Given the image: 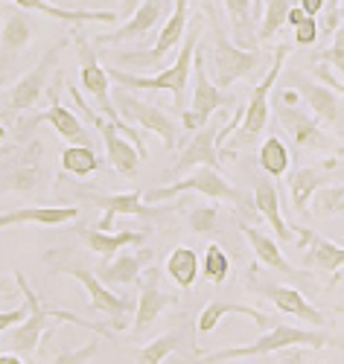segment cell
<instances>
[{"mask_svg":"<svg viewBox=\"0 0 344 364\" xmlns=\"http://www.w3.org/2000/svg\"><path fill=\"white\" fill-rule=\"evenodd\" d=\"M15 283H18L21 294H24V300H26V318H24L18 326L6 329V332H9V344H6V347H12L9 353H15V355H38L41 341L50 338V332H53V321H58V323H73V326H82V329H90V332H100V336H105V338L111 336L108 326L82 321V318H76L73 312H65V309H44L41 297L36 294L33 286L26 283V277L21 274V271H15Z\"/></svg>","mask_w":344,"mask_h":364,"instance_id":"obj_1","label":"cell"},{"mask_svg":"<svg viewBox=\"0 0 344 364\" xmlns=\"http://www.w3.org/2000/svg\"><path fill=\"white\" fill-rule=\"evenodd\" d=\"M199 38H202V23L196 18V21L187 23L181 50H178L175 62L170 68L158 70L155 76H137V73H126L120 68H111L105 73H108V79H114L120 87H126V90H170V94L175 97L178 111H184V90H187V82H190V73H193V55H196Z\"/></svg>","mask_w":344,"mask_h":364,"instance_id":"obj_2","label":"cell"},{"mask_svg":"<svg viewBox=\"0 0 344 364\" xmlns=\"http://www.w3.org/2000/svg\"><path fill=\"white\" fill-rule=\"evenodd\" d=\"M330 344V338L318 329H303V326H292V323H280L271 321L269 332L263 338H257L248 347H225L216 350L210 355H196L199 364H225L234 358H254V355H269V353H280V350H295V347H312V350H324Z\"/></svg>","mask_w":344,"mask_h":364,"instance_id":"obj_3","label":"cell"},{"mask_svg":"<svg viewBox=\"0 0 344 364\" xmlns=\"http://www.w3.org/2000/svg\"><path fill=\"white\" fill-rule=\"evenodd\" d=\"M187 23H190V0H175L172 15L164 21V26L158 29V38L152 41V47H140V50H111L108 58L114 65L129 68V70H164L167 55L181 47Z\"/></svg>","mask_w":344,"mask_h":364,"instance_id":"obj_4","label":"cell"},{"mask_svg":"<svg viewBox=\"0 0 344 364\" xmlns=\"http://www.w3.org/2000/svg\"><path fill=\"white\" fill-rule=\"evenodd\" d=\"M289 50H292L289 44H277V47H274L271 68H269V73L257 82V87L251 90V97H248V102H245V108H242V123L236 126L234 140H231V146L225 149L228 158H234L239 149H248V146H251V143L266 132V126H269V100H271V90H274L277 79H280V70H283V62H286Z\"/></svg>","mask_w":344,"mask_h":364,"instance_id":"obj_5","label":"cell"},{"mask_svg":"<svg viewBox=\"0 0 344 364\" xmlns=\"http://www.w3.org/2000/svg\"><path fill=\"white\" fill-rule=\"evenodd\" d=\"M184 193H202L213 201H231L236 207H248V198L242 190H236L231 181L222 175V172H213L207 166H199L190 178L184 181H175V184H167V187H155V190H146L140 193L149 204H161V201H170L175 196H184Z\"/></svg>","mask_w":344,"mask_h":364,"instance_id":"obj_6","label":"cell"},{"mask_svg":"<svg viewBox=\"0 0 344 364\" xmlns=\"http://www.w3.org/2000/svg\"><path fill=\"white\" fill-rule=\"evenodd\" d=\"M271 102H274V114L280 119V126H283L292 134V140H295L298 149H321V151H338V155H344V146H338L321 129L318 119L295 105V94H292V90H277Z\"/></svg>","mask_w":344,"mask_h":364,"instance_id":"obj_7","label":"cell"},{"mask_svg":"<svg viewBox=\"0 0 344 364\" xmlns=\"http://www.w3.org/2000/svg\"><path fill=\"white\" fill-rule=\"evenodd\" d=\"M280 79H283L286 90H295V94L309 105V111L316 114L318 123H327L330 129H335L344 137V102L335 90H330L324 82H316L312 76H306L303 70H280Z\"/></svg>","mask_w":344,"mask_h":364,"instance_id":"obj_8","label":"cell"},{"mask_svg":"<svg viewBox=\"0 0 344 364\" xmlns=\"http://www.w3.org/2000/svg\"><path fill=\"white\" fill-rule=\"evenodd\" d=\"M111 102H114L117 114L126 119V123H137L146 132L158 134L164 149H175L178 146V123H175V117L167 114L164 108L137 100L132 90H126V87H114L111 90Z\"/></svg>","mask_w":344,"mask_h":364,"instance_id":"obj_9","label":"cell"},{"mask_svg":"<svg viewBox=\"0 0 344 364\" xmlns=\"http://www.w3.org/2000/svg\"><path fill=\"white\" fill-rule=\"evenodd\" d=\"M236 100L231 94H225V90H219L207 70H204V55L202 50L193 55V108L190 111H178L181 114V126L187 132H199L210 123V117L219 111V108H231Z\"/></svg>","mask_w":344,"mask_h":364,"instance_id":"obj_10","label":"cell"},{"mask_svg":"<svg viewBox=\"0 0 344 364\" xmlns=\"http://www.w3.org/2000/svg\"><path fill=\"white\" fill-rule=\"evenodd\" d=\"M65 47H68L65 41H53V44L44 50L41 62H38L33 70H29V73H24V76L9 87V94L4 97V108H6L12 117H18L21 111L36 108V102L44 97L47 82H50V76H53V70H56V58H58V53L65 50Z\"/></svg>","mask_w":344,"mask_h":364,"instance_id":"obj_11","label":"cell"},{"mask_svg":"<svg viewBox=\"0 0 344 364\" xmlns=\"http://www.w3.org/2000/svg\"><path fill=\"white\" fill-rule=\"evenodd\" d=\"M210 62H213V79L210 82L219 90H228L236 79L251 76L260 68V53L231 44L222 36V29H216V38H213V47H210Z\"/></svg>","mask_w":344,"mask_h":364,"instance_id":"obj_12","label":"cell"},{"mask_svg":"<svg viewBox=\"0 0 344 364\" xmlns=\"http://www.w3.org/2000/svg\"><path fill=\"white\" fill-rule=\"evenodd\" d=\"M68 90H71L73 102L82 108V114H88V119H90L93 126H97V132H100V137H103V146H105V161L111 164V169H117L120 175L135 178V172H137V166H140L137 149H135L126 137H123L103 114H97V111H90V108H88V102H85L82 94H79V87H68Z\"/></svg>","mask_w":344,"mask_h":364,"instance_id":"obj_13","label":"cell"},{"mask_svg":"<svg viewBox=\"0 0 344 364\" xmlns=\"http://www.w3.org/2000/svg\"><path fill=\"white\" fill-rule=\"evenodd\" d=\"M172 0H140L135 6L132 18L123 23L114 33H105V36H97L93 38V47L105 50L108 44H132V41H146L155 29L164 26L161 21L167 18V9H170Z\"/></svg>","mask_w":344,"mask_h":364,"instance_id":"obj_14","label":"cell"},{"mask_svg":"<svg viewBox=\"0 0 344 364\" xmlns=\"http://www.w3.org/2000/svg\"><path fill=\"white\" fill-rule=\"evenodd\" d=\"M295 242L301 248V265L303 271H316V274L330 277V286H335V274L344 268V248H338L335 242H327L309 228H292Z\"/></svg>","mask_w":344,"mask_h":364,"instance_id":"obj_15","label":"cell"},{"mask_svg":"<svg viewBox=\"0 0 344 364\" xmlns=\"http://www.w3.org/2000/svg\"><path fill=\"white\" fill-rule=\"evenodd\" d=\"M61 271H65V274H71L73 280H79V283L85 286L90 309H97V312H103L105 318H111V329L120 332V329L129 326V315L135 312V303H132V300L114 294V291H111L108 286H103L100 277L93 274V271H88V268H61Z\"/></svg>","mask_w":344,"mask_h":364,"instance_id":"obj_16","label":"cell"},{"mask_svg":"<svg viewBox=\"0 0 344 364\" xmlns=\"http://www.w3.org/2000/svg\"><path fill=\"white\" fill-rule=\"evenodd\" d=\"M33 33H36V23L29 18V12L12 9L4 18V26H0V87H4V82L9 79L18 55L26 50L29 41H33Z\"/></svg>","mask_w":344,"mask_h":364,"instance_id":"obj_17","label":"cell"},{"mask_svg":"<svg viewBox=\"0 0 344 364\" xmlns=\"http://www.w3.org/2000/svg\"><path fill=\"white\" fill-rule=\"evenodd\" d=\"M85 198H88L90 204L103 207V219L93 225V228L103 230V233H111V230H114V219H117V216H140V219H158V216H161L158 207L143 204L140 190L114 193V196H93V193H85Z\"/></svg>","mask_w":344,"mask_h":364,"instance_id":"obj_18","label":"cell"},{"mask_svg":"<svg viewBox=\"0 0 344 364\" xmlns=\"http://www.w3.org/2000/svg\"><path fill=\"white\" fill-rule=\"evenodd\" d=\"M137 283H140V294L135 300V336L146 332L155 321L164 315V309L175 306V300H178L175 294H167L161 289V277H158V268H155V265L146 271L143 280H137Z\"/></svg>","mask_w":344,"mask_h":364,"instance_id":"obj_19","label":"cell"},{"mask_svg":"<svg viewBox=\"0 0 344 364\" xmlns=\"http://www.w3.org/2000/svg\"><path fill=\"white\" fill-rule=\"evenodd\" d=\"M41 140H33L26 146V151L18 158V164L0 175V196L6 193H36L44 184V161H41Z\"/></svg>","mask_w":344,"mask_h":364,"instance_id":"obj_20","label":"cell"},{"mask_svg":"<svg viewBox=\"0 0 344 364\" xmlns=\"http://www.w3.org/2000/svg\"><path fill=\"white\" fill-rule=\"evenodd\" d=\"M248 286H251V291L269 297L280 312H286V315H292V318H298V321H303V323H312V326H327V318H324L316 306H312V303H309L298 289H292V286H277V283H257L254 277L248 280Z\"/></svg>","mask_w":344,"mask_h":364,"instance_id":"obj_21","label":"cell"},{"mask_svg":"<svg viewBox=\"0 0 344 364\" xmlns=\"http://www.w3.org/2000/svg\"><path fill=\"white\" fill-rule=\"evenodd\" d=\"M242 233H245L248 245H251V251H254V257H257L260 265H266L269 271H274V274L286 277V280H292V283H301V286L309 283V271L295 268V265L283 257L280 245H277V242H274L269 233H263V230H257V228H245V225H242Z\"/></svg>","mask_w":344,"mask_h":364,"instance_id":"obj_22","label":"cell"},{"mask_svg":"<svg viewBox=\"0 0 344 364\" xmlns=\"http://www.w3.org/2000/svg\"><path fill=\"white\" fill-rule=\"evenodd\" d=\"M216 134H219V126H204L199 132H193L190 143L181 149V158L175 164V175L193 169V166H207L213 172H222V161H219V149H216Z\"/></svg>","mask_w":344,"mask_h":364,"instance_id":"obj_23","label":"cell"},{"mask_svg":"<svg viewBox=\"0 0 344 364\" xmlns=\"http://www.w3.org/2000/svg\"><path fill=\"white\" fill-rule=\"evenodd\" d=\"M152 262H155V251H149V248H140L135 254H129V251L123 254L120 251L114 259H108V262H103L97 268V277L108 289H114V286H135L140 280V271L146 265H152Z\"/></svg>","mask_w":344,"mask_h":364,"instance_id":"obj_24","label":"cell"},{"mask_svg":"<svg viewBox=\"0 0 344 364\" xmlns=\"http://www.w3.org/2000/svg\"><path fill=\"white\" fill-rule=\"evenodd\" d=\"M38 123H50V126L58 132V137H61V140H68L71 146H90V137H88L85 126L79 123V117H76L71 108L58 105V100H56V97H50V108H47L44 114L29 117L21 132H29V129L38 126Z\"/></svg>","mask_w":344,"mask_h":364,"instance_id":"obj_25","label":"cell"},{"mask_svg":"<svg viewBox=\"0 0 344 364\" xmlns=\"http://www.w3.org/2000/svg\"><path fill=\"white\" fill-rule=\"evenodd\" d=\"M79 219V207H18L9 213H0V230L15 228V225H41L56 228Z\"/></svg>","mask_w":344,"mask_h":364,"instance_id":"obj_26","label":"cell"},{"mask_svg":"<svg viewBox=\"0 0 344 364\" xmlns=\"http://www.w3.org/2000/svg\"><path fill=\"white\" fill-rule=\"evenodd\" d=\"M254 210L269 222V228L274 230V242H280V245H295V233L292 228H286L283 222V213H280V196L274 190V184H269V181L257 178L254 181Z\"/></svg>","mask_w":344,"mask_h":364,"instance_id":"obj_27","label":"cell"},{"mask_svg":"<svg viewBox=\"0 0 344 364\" xmlns=\"http://www.w3.org/2000/svg\"><path fill=\"white\" fill-rule=\"evenodd\" d=\"M79 236L85 242V248L90 254H97L103 257V262L114 259L123 248H129V245H143L146 242V233L143 230H120V233H103L97 228H79Z\"/></svg>","mask_w":344,"mask_h":364,"instance_id":"obj_28","label":"cell"},{"mask_svg":"<svg viewBox=\"0 0 344 364\" xmlns=\"http://www.w3.org/2000/svg\"><path fill=\"white\" fill-rule=\"evenodd\" d=\"M225 315H242V318H248V321H254L260 329H269V326H271V318L263 315V312L254 309V306H245V303H236V300H210L207 306L202 309V315H199L196 332L207 336V332H213L219 323H222Z\"/></svg>","mask_w":344,"mask_h":364,"instance_id":"obj_29","label":"cell"},{"mask_svg":"<svg viewBox=\"0 0 344 364\" xmlns=\"http://www.w3.org/2000/svg\"><path fill=\"white\" fill-rule=\"evenodd\" d=\"M324 184H330V166H303L292 175L289 196H292V204H295L298 213H306L312 196H316Z\"/></svg>","mask_w":344,"mask_h":364,"instance_id":"obj_30","label":"cell"},{"mask_svg":"<svg viewBox=\"0 0 344 364\" xmlns=\"http://www.w3.org/2000/svg\"><path fill=\"white\" fill-rule=\"evenodd\" d=\"M190 336H193V326L170 329V332H164V336H158L155 341H149V344H143V347H135L132 355H135L137 364H161L167 355L178 353V350L187 344V338H190Z\"/></svg>","mask_w":344,"mask_h":364,"instance_id":"obj_31","label":"cell"},{"mask_svg":"<svg viewBox=\"0 0 344 364\" xmlns=\"http://www.w3.org/2000/svg\"><path fill=\"white\" fill-rule=\"evenodd\" d=\"M15 6H21L24 12H44L56 21H65V23H85V21H105V23H114L117 15L114 12H90V9H61V6H53L47 0H12Z\"/></svg>","mask_w":344,"mask_h":364,"instance_id":"obj_32","label":"cell"},{"mask_svg":"<svg viewBox=\"0 0 344 364\" xmlns=\"http://www.w3.org/2000/svg\"><path fill=\"white\" fill-rule=\"evenodd\" d=\"M167 274L178 289H193L199 280V254L193 248H172L167 257Z\"/></svg>","mask_w":344,"mask_h":364,"instance_id":"obj_33","label":"cell"},{"mask_svg":"<svg viewBox=\"0 0 344 364\" xmlns=\"http://www.w3.org/2000/svg\"><path fill=\"white\" fill-rule=\"evenodd\" d=\"M225 9L234 26V38L236 47L242 44V50H254V9H251V0H225Z\"/></svg>","mask_w":344,"mask_h":364,"instance_id":"obj_34","label":"cell"},{"mask_svg":"<svg viewBox=\"0 0 344 364\" xmlns=\"http://www.w3.org/2000/svg\"><path fill=\"white\" fill-rule=\"evenodd\" d=\"M260 169L263 172H269L271 178H280V175H286V169H289V149H286V143L280 140V137H274V134H269L266 140H263V146H260Z\"/></svg>","mask_w":344,"mask_h":364,"instance_id":"obj_35","label":"cell"},{"mask_svg":"<svg viewBox=\"0 0 344 364\" xmlns=\"http://www.w3.org/2000/svg\"><path fill=\"white\" fill-rule=\"evenodd\" d=\"M103 166V161L97 158V151H93L90 146H68L65 151H61V169L71 172V175H90L97 172Z\"/></svg>","mask_w":344,"mask_h":364,"instance_id":"obj_36","label":"cell"},{"mask_svg":"<svg viewBox=\"0 0 344 364\" xmlns=\"http://www.w3.org/2000/svg\"><path fill=\"white\" fill-rule=\"evenodd\" d=\"M202 277L207 280V283H213V286H222L225 280H228V274H231V259H228V254H225V248L222 245H216V242H210V245L204 248V257H202Z\"/></svg>","mask_w":344,"mask_h":364,"instance_id":"obj_37","label":"cell"},{"mask_svg":"<svg viewBox=\"0 0 344 364\" xmlns=\"http://www.w3.org/2000/svg\"><path fill=\"white\" fill-rule=\"evenodd\" d=\"M292 9V0H263V15H260V29L257 36L260 41H269L277 36V29L286 23V15Z\"/></svg>","mask_w":344,"mask_h":364,"instance_id":"obj_38","label":"cell"},{"mask_svg":"<svg viewBox=\"0 0 344 364\" xmlns=\"http://www.w3.org/2000/svg\"><path fill=\"white\" fill-rule=\"evenodd\" d=\"M187 225H190L193 233L199 236H210L219 230V210L213 204H202V207H193L187 213Z\"/></svg>","mask_w":344,"mask_h":364,"instance_id":"obj_39","label":"cell"},{"mask_svg":"<svg viewBox=\"0 0 344 364\" xmlns=\"http://www.w3.org/2000/svg\"><path fill=\"white\" fill-rule=\"evenodd\" d=\"M312 198H316V213H321V216H344V184L321 187Z\"/></svg>","mask_w":344,"mask_h":364,"instance_id":"obj_40","label":"cell"},{"mask_svg":"<svg viewBox=\"0 0 344 364\" xmlns=\"http://www.w3.org/2000/svg\"><path fill=\"white\" fill-rule=\"evenodd\" d=\"M316 62H327V65H333V68L344 76V18H341V23L335 26L330 47H327V50H321V53L316 55Z\"/></svg>","mask_w":344,"mask_h":364,"instance_id":"obj_41","label":"cell"},{"mask_svg":"<svg viewBox=\"0 0 344 364\" xmlns=\"http://www.w3.org/2000/svg\"><path fill=\"white\" fill-rule=\"evenodd\" d=\"M93 355H97V344H85V347H79V350H65V353H58L56 358H53V364H88Z\"/></svg>","mask_w":344,"mask_h":364,"instance_id":"obj_42","label":"cell"},{"mask_svg":"<svg viewBox=\"0 0 344 364\" xmlns=\"http://www.w3.org/2000/svg\"><path fill=\"white\" fill-rule=\"evenodd\" d=\"M292 33H295V44L298 47H309V44H316V38H318V23H316V18H303Z\"/></svg>","mask_w":344,"mask_h":364,"instance_id":"obj_43","label":"cell"},{"mask_svg":"<svg viewBox=\"0 0 344 364\" xmlns=\"http://www.w3.org/2000/svg\"><path fill=\"white\" fill-rule=\"evenodd\" d=\"M24 318H26V300H24V306H18V309H12V312H0V336H4L6 329L18 326Z\"/></svg>","mask_w":344,"mask_h":364,"instance_id":"obj_44","label":"cell"},{"mask_svg":"<svg viewBox=\"0 0 344 364\" xmlns=\"http://www.w3.org/2000/svg\"><path fill=\"white\" fill-rule=\"evenodd\" d=\"M338 21H341L338 0H324V29H327V33H335Z\"/></svg>","mask_w":344,"mask_h":364,"instance_id":"obj_45","label":"cell"},{"mask_svg":"<svg viewBox=\"0 0 344 364\" xmlns=\"http://www.w3.org/2000/svg\"><path fill=\"white\" fill-rule=\"evenodd\" d=\"M316 76H318V79H321V82H324L330 90H335L338 97H344V82H338V79H335V76H333L327 68H318V70H316Z\"/></svg>","mask_w":344,"mask_h":364,"instance_id":"obj_46","label":"cell"},{"mask_svg":"<svg viewBox=\"0 0 344 364\" xmlns=\"http://www.w3.org/2000/svg\"><path fill=\"white\" fill-rule=\"evenodd\" d=\"M277 364H303V350H280V361Z\"/></svg>","mask_w":344,"mask_h":364,"instance_id":"obj_47","label":"cell"},{"mask_svg":"<svg viewBox=\"0 0 344 364\" xmlns=\"http://www.w3.org/2000/svg\"><path fill=\"white\" fill-rule=\"evenodd\" d=\"M309 18H316L318 12H324V0H301V4H298Z\"/></svg>","mask_w":344,"mask_h":364,"instance_id":"obj_48","label":"cell"},{"mask_svg":"<svg viewBox=\"0 0 344 364\" xmlns=\"http://www.w3.org/2000/svg\"><path fill=\"white\" fill-rule=\"evenodd\" d=\"M303 18H309V15H306V12L301 9V6H292V9H289V15H286V23H289V26L295 29V26H298V23H301Z\"/></svg>","mask_w":344,"mask_h":364,"instance_id":"obj_49","label":"cell"},{"mask_svg":"<svg viewBox=\"0 0 344 364\" xmlns=\"http://www.w3.org/2000/svg\"><path fill=\"white\" fill-rule=\"evenodd\" d=\"M0 364H24V358L15 355V353H4V355H0Z\"/></svg>","mask_w":344,"mask_h":364,"instance_id":"obj_50","label":"cell"},{"mask_svg":"<svg viewBox=\"0 0 344 364\" xmlns=\"http://www.w3.org/2000/svg\"><path fill=\"white\" fill-rule=\"evenodd\" d=\"M0 291H12V283H9V280H4V277H0Z\"/></svg>","mask_w":344,"mask_h":364,"instance_id":"obj_51","label":"cell"},{"mask_svg":"<svg viewBox=\"0 0 344 364\" xmlns=\"http://www.w3.org/2000/svg\"><path fill=\"white\" fill-rule=\"evenodd\" d=\"M137 4H140V0H126V9H129V12H135V6H137Z\"/></svg>","mask_w":344,"mask_h":364,"instance_id":"obj_52","label":"cell"},{"mask_svg":"<svg viewBox=\"0 0 344 364\" xmlns=\"http://www.w3.org/2000/svg\"><path fill=\"white\" fill-rule=\"evenodd\" d=\"M6 137V129H4V123H0V140H4Z\"/></svg>","mask_w":344,"mask_h":364,"instance_id":"obj_53","label":"cell"},{"mask_svg":"<svg viewBox=\"0 0 344 364\" xmlns=\"http://www.w3.org/2000/svg\"><path fill=\"white\" fill-rule=\"evenodd\" d=\"M335 312H338V315H341V318H344V306H335Z\"/></svg>","mask_w":344,"mask_h":364,"instance_id":"obj_54","label":"cell"},{"mask_svg":"<svg viewBox=\"0 0 344 364\" xmlns=\"http://www.w3.org/2000/svg\"><path fill=\"white\" fill-rule=\"evenodd\" d=\"M254 6H257V9H260V6H263V0H254ZM254 6H251V9H254Z\"/></svg>","mask_w":344,"mask_h":364,"instance_id":"obj_55","label":"cell"},{"mask_svg":"<svg viewBox=\"0 0 344 364\" xmlns=\"http://www.w3.org/2000/svg\"><path fill=\"white\" fill-rule=\"evenodd\" d=\"M338 9H341V12H344V0H338Z\"/></svg>","mask_w":344,"mask_h":364,"instance_id":"obj_56","label":"cell"}]
</instances>
